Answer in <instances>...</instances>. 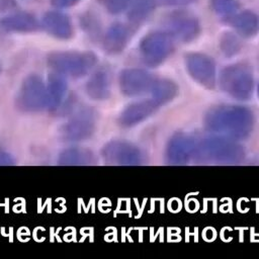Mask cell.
<instances>
[{"instance_id": "6da1fadb", "label": "cell", "mask_w": 259, "mask_h": 259, "mask_svg": "<svg viewBox=\"0 0 259 259\" xmlns=\"http://www.w3.org/2000/svg\"><path fill=\"white\" fill-rule=\"evenodd\" d=\"M254 123L252 110L240 105H219L204 115V125L208 131L235 141L247 139Z\"/></svg>"}, {"instance_id": "7a4b0ae2", "label": "cell", "mask_w": 259, "mask_h": 259, "mask_svg": "<svg viewBox=\"0 0 259 259\" xmlns=\"http://www.w3.org/2000/svg\"><path fill=\"white\" fill-rule=\"evenodd\" d=\"M244 155V149L235 140L214 136L197 141L194 158L206 163L235 164L239 163Z\"/></svg>"}, {"instance_id": "3957f363", "label": "cell", "mask_w": 259, "mask_h": 259, "mask_svg": "<svg viewBox=\"0 0 259 259\" xmlns=\"http://www.w3.org/2000/svg\"><path fill=\"white\" fill-rule=\"evenodd\" d=\"M48 65L54 72L80 78L88 74L96 65L97 58L92 52H52L48 56Z\"/></svg>"}, {"instance_id": "277c9868", "label": "cell", "mask_w": 259, "mask_h": 259, "mask_svg": "<svg viewBox=\"0 0 259 259\" xmlns=\"http://www.w3.org/2000/svg\"><path fill=\"white\" fill-rule=\"evenodd\" d=\"M220 85L222 90L234 99L249 100L254 90L252 71L245 64L230 65L222 70Z\"/></svg>"}, {"instance_id": "5b68a950", "label": "cell", "mask_w": 259, "mask_h": 259, "mask_svg": "<svg viewBox=\"0 0 259 259\" xmlns=\"http://www.w3.org/2000/svg\"><path fill=\"white\" fill-rule=\"evenodd\" d=\"M16 107L23 112H38L47 109V84L37 74L26 76L16 94Z\"/></svg>"}, {"instance_id": "8992f818", "label": "cell", "mask_w": 259, "mask_h": 259, "mask_svg": "<svg viewBox=\"0 0 259 259\" xmlns=\"http://www.w3.org/2000/svg\"><path fill=\"white\" fill-rule=\"evenodd\" d=\"M97 113L89 106L78 107L62 126L61 133L65 141L82 142L92 137L96 130Z\"/></svg>"}, {"instance_id": "52a82bcc", "label": "cell", "mask_w": 259, "mask_h": 259, "mask_svg": "<svg viewBox=\"0 0 259 259\" xmlns=\"http://www.w3.org/2000/svg\"><path fill=\"white\" fill-rule=\"evenodd\" d=\"M139 48L145 64L150 67H157L173 52V35L166 31H151L141 39Z\"/></svg>"}, {"instance_id": "ba28073f", "label": "cell", "mask_w": 259, "mask_h": 259, "mask_svg": "<svg viewBox=\"0 0 259 259\" xmlns=\"http://www.w3.org/2000/svg\"><path fill=\"white\" fill-rule=\"evenodd\" d=\"M103 161L108 165L134 166L144 162V154L136 145L121 140H113L106 143L102 150Z\"/></svg>"}, {"instance_id": "9c48e42d", "label": "cell", "mask_w": 259, "mask_h": 259, "mask_svg": "<svg viewBox=\"0 0 259 259\" xmlns=\"http://www.w3.org/2000/svg\"><path fill=\"white\" fill-rule=\"evenodd\" d=\"M188 74L198 84L207 89L215 86V64L213 60L201 53H189L185 56Z\"/></svg>"}, {"instance_id": "30bf717a", "label": "cell", "mask_w": 259, "mask_h": 259, "mask_svg": "<svg viewBox=\"0 0 259 259\" xmlns=\"http://www.w3.org/2000/svg\"><path fill=\"white\" fill-rule=\"evenodd\" d=\"M154 79L144 69H123L118 76V85L121 93L128 97H136L150 91Z\"/></svg>"}, {"instance_id": "8fae6325", "label": "cell", "mask_w": 259, "mask_h": 259, "mask_svg": "<svg viewBox=\"0 0 259 259\" xmlns=\"http://www.w3.org/2000/svg\"><path fill=\"white\" fill-rule=\"evenodd\" d=\"M197 141L189 135L175 134L167 143L166 160L172 165L188 163L195 155Z\"/></svg>"}, {"instance_id": "7c38bea8", "label": "cell", "mask_w": 259, "mask_h": 259, "mask_svg": "<svg viewBox=\"0 0 259 259\" xmlns=\"http://www.w3.org/2000/svg\"><path fill=\"white\" fill-rule=\"evenodd\" d=\"M159 107L152 98L133 102L121 111L118 123L123 127L135 126L154 114Z\"/></svg>"}, {"instance_id": "4fadbf2b", "label": "cell", "mask_w": 259, "mask_h": 259, "mask_svg": "<svg viewBox=\"0 0 259 259\" xmlns=\"http://www.w3.org/2000/svg\"><path fill=\"white\" fill-rule=\"evenodd\" d=\"M169 27L171 34L184 42L193 40L200 31L199 21L185 12L173 13L169 19Z\"/></svg>"}, {"instance_id": "5bb4252c", "label": "cell", "mask_w": 259, "mask_h": 259, "mask_svg": "<svg viewBox=\"0 0 259 259\" xmlns=\"http://www.w3.org/2000/svg\"><path fill=\"white\" fill-rule=\"evenodd\" d=\"M87 95L96 101L106 100L111 94V74L105 67L95 70L85 85Z\"/></svg>"}, {"instance_id": "9a60e30c", "label": "cell", "mask_w": 259, "mask_h": 259, "mask_svg": "<svg viewBox=\"0 0 259 259\" xmlns=\"http://www.w3.org/2000/svg\"><path fill=\"white\" fill-rule=\"evenodd\" d=\"M44 28L53 36L60 39H68L73 34L70 18L59 11H49L42 18Z\"/></svg>"}, {"instance_id": "2e32d148", "label": "cell", "mask_w": 259, "mask_h": 259, "mask_svg": "<svg viewBox=\"0 0 259 259\" xmlns=\"http://www.w3.org/2000/svg\"><path fill=\"white\" fill-rule=\"evenodd\" d=\"M68 85L64 77L59 73H52L48 79L47 91H48V106L50 111L58 110L64 102L67 95Z\"/></svg>"}, {"instance_id": "e0dca14e", "label": "cell", "mask_w": 259, "mask_h": 259, "mask_svg": "<svg viewBox=\"0 0 259 259\" xmlns=\"http://www.w3.org/2000/svg\"><path fill=\"white\" fill-rule=\"evenodd\" d=\"M130 32L126 26L120 23L111 25L104 34L103 49L107 54L115 55L124 50L127 45Z\"/></svg>"}, {"instance_id": "ac0fdd59", "label": "cell", "mask_w": 259, "mask_h": 259, "mask_svg": "<svg viewBox=\"0 0 259 259\" xmlns=\"http://www.w3.org/2000/svg\"><path fill=\"white\" fill-rule=\"evenodd\" d=\"M38 26L36 18L24 12L10 14L0 20V27L11 32H30L36 30Z\"/></svg>"}, {"instance_id": "d6986e66", "label": "cell", "mask_w": 259, "mask_h": 259, "mask_svg": "<svg viewBox=\"0 0 259 259\" xmlns=\"http://www.w3.org/2000/svg\"><path fill=\"white\" fill-rule=\"evenodd\" d=\"M95 162L94 154L85 148L69 147L64 149L58 158V164L64 166L92 165Z\"/></svg>"}, {"instance_id": "ffe728a7", "label": "cell", "mask_w": 259, "mask_h": 259, "mask_svg": "<svg viewBox=\"0 0 259 259\" xmlns=\"http://www.w3.org/2000/svg\"><path fill=\"white\" fill-rule=\"evenodd\" d=\"M178 90L179 88L174 81L170 79H158L153 81L149 92L151 93L152 99L159 106H162L173 100L178 94Z\"/></svg>"}, {"instance_id": "44dd1931", "label": "cell", "mask_w": 259, "mask_h": 259, "mask_svg": "<svg viewBox=\"0 0 259 259\" xmlns=\"http://www.w3.org/2000/svg\"><path fill=\"white\" fill-rule=\"evenodd\" d=\"M237 32L242 36H251L255 34L259 27V19L255 13L250 10L242 11L236 15L232 21Z\"/></svg>"}, {"instance_id": "7402d4cb", "label": "cell", "mask_w": 259, "mask_h": 259, "mask_svg": "<svg viewBox=\"0 0 259 259\" xmlns=\"http://www.w3.org/2000/svg\"><path fill=\"white\" fill-rule=\"evenodd\" d=\"M131 9L128 12V19L133 23L143 21L154 6L153 0H132Z\"/></svg>"}, {"instance_id": "603a6c76", "label": "cell", "mask_w": 259, "mask_h": 259, "mask_svg": "<svg viewBox=\"0 0 259 259\" xmlns=\"http://www.w3.org/2000/svg\"><path fill=\"white\" fill-rule=\"evenodd\" d=\"M220 48L226 57H232L240 51L241 44L239 38L234 33L225 32L221 37Z\"/></svg>"}, {"instance_id": "cb8c5ba5", "label": "cell", "mask_w": 259, "mask_h": 259, "mask_svg": "<svg viewBox=\"0 0 259 259\" xmlns=\"http://www.w3.org/2000/svg\"><path fill=\"white\" fill-rule=\"evenodd\" d=\"M212 9L222 16H229L238 9L237 0H210Z\"/></svg>"}, {"instance_id": "d4e9b609", "label": "cell", "mask_w": 259, "mask_h": 259, "mask_svg": "<svg viewBox=\"0 0 259 259\" xmlns=\"http://www.w3.org/2000/svg\"><path fill=\"white\" fill-rule=\"evenodd\" d=\"M111 14H118L128 8L132 0H98Z\"/></svg>"}, {"instance_id": "484cf974", "label": "cell", "mask_w": 259, "mask_h": 259, "mask_svg": "<svg viewBox=\"0 0 259 259\" xmlns=\"http://www.w3.org/2000/svg\"><path fill=\"white\" fill-rule=\"evenodd\" d=\"M154 4L163 6H185L195 3L197 0H153Z\"/></svg>"}, {"instance_id": "4316f807", "label": "cell", "mask_w": 259, "mask_h": 259, "mask_svg": "<svg viewBox=\"0 0 259 259\" xmlns=\"http://www.w3.org/2000/svg\"><path fill=\"white\" fill-rule=\"evenodd\" d=\"M14 163H15V160L12 157V155L8 151L0 147V166L13 165Z\"/></svg>"}, {"instance_id": "83f0119b", "label": "cell", "mask_w": 259, "mask_h": 259, "mask_svg": "<svg viewBox=\"0 0 259 259\" xmlns=\"http://www.w3.org/2000/svg\"><path fill=\"white\" fill-rule=\"evenodd\" d=\"M16 6V3L14 0H0V11H8L13 9Z\"/></svg>"}, {"instance_id": "f1b7e54d", "label": "cell", "mask_w": 259, "mask_h": 259, "mask_svg": "<svg viewBox=\"0 0 259 259\" xmlns=\"http://www.w3.org/2000/svg\"><path fill=\"white\" fill-rule=\"evenodd\" d=\"M79 0H52V4L55 7H68V6H72L75 3H77Z\"/></svg>"}, {"instance_id": "f546056e", "label": "cell", "mask_w": 259, "mask_h": 259, "mask_svg": "<svg viewBox=\"0 0 259 259\" xmlns=\"http://www.w3.org/2000/svg\"><path fill=\"white\" fill-rule=\"evenodd\" d=\"M257 94H258V97H259V83L257 85Z\"/></svg>"}, {"instance_id": "4dcf8cb0", "label": "cell", "mask_w": 259, "mask_h": 259, "mask_svg": "<svg viewBox=\"0 0 259 259\" xmlns=\"http://www.w3.org/2000/svg\"><path fill=\"white\" fill-rule=\"evenodd\" d=\"M0 72H1V68H0Z\"/></svg>"}]
</instances>
